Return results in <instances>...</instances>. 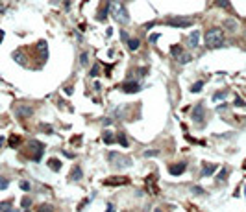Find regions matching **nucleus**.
<instances>
[{
  "label": "nucleus",
  "mask_w": 246,
  "mask_h": 212,
  "mask_svg": "<svg viewBox=\"0 0 246 212\" xmlns=\"http://www.w3.org/2000/svg\"><path fill=\"white\" fill-rule=\"evenodd\" d=\"M89 74H91L93 77H96L98 74H100V67H98V63H96V65H95V67L91 68V72H89Z\"/></svg>",
  "instance_id": "obj_33"
},
{
  "label": "nucleus",
  "mask_w": 246,
  "mask_h": 212,
  "mask_svg": "<svg viewBox=\"0 0 246 212\" xmlns=\"http://www.w3.org/2000/svg\"><path fill=\"white\" fill-rule=\"evenodd\" d=\"M202 89H204V81H196V83L191 87V92H192V94H196V92H200Z\"/></svg>",
  "instance_id": "obj_23"
},
{
  "label": "nucleus",
  "mask_w": 246,
  "mask_h": 212,
  "mask_svg": "<svg viewBox=\"0 0 246 212\" xmlns=\"http://www.w3.org/2000/svg\"><path fill=\"white\" fill-rule=\"evenodd\" d=\"M185 168H187V162H176V164H170L168 166V172H170V175H174V177H178V175H182L185 172Z\"/></svg>",
  "instance_id": "obj_7"
},
{
  "label": "nucleus",
  "mask_w": 246,
  "mask_h": 212,
  "mask_svg": "<svg viewBox=\"0 0 246 212\" xmlns=\"http://www.w3.org/2000/svg\"><path fill=\"white\" fill-rule=\"evenodd\" d=\"M8 142H9V146H11V148H19V144L22 142V138L19 135H11Z\"/></svg>",
  "instance_id": "obj_19"
},
{
  "label": "nucleus",
  "mask_w": 246,
  "mask_h": 212,
  "mask_svg": "<svg viewBox=\"0 0 246 212\" xmlns=\"http://www.w3.org/2000/svg\"><path fill=\"white\" fill-rule=\"evenodd\" d=\"M2 39H4V32H2V30H0V41H2Z\"/></svg>",
  "instance_id": "obj_41"
},
{
  "label": "nucleus",
  "mask_w": 246,
  "mask_h": 212,
  "mask_svg": "<svg viewBox=\"0 0 246 212\" xmlns=\"http://www.w3.org/2000/svg\"><path fill=\"white\" fill-rule=\"evenodd\" d=\"M30 150L33 151L32 160H33V162H39L41 157H43V153H44V144L39 142V140H32V142H30Z\"/></svg>",
  "instance_id": "obj_5"
},
{
  "label": "nucleus",
  "mask_w": 246,
  "mask_h": 212,
  "mask_svg": "<svg viewBox=\"0 0 246 212\" xmlns=\"http://www.w3.org/2000/svg\"><path fill=\"white\" fill-rule=\"evenodd\" d=\"M19 186H21V190H24V192H30V188H32L28 181H21V183H19Z\"/></svg>",
  "instance_id": "obj_32"
},
{
  "label": "nucleus",
  "mask_w": 246,
  "mask_h": 212,
  "mask_svg": "<svg viewBox=\"0 0 246 212\" xmlns=\"http://www.w3.org/2000/svg\"><path fill=\"white\" fill-rule=\"evenodd\" d=\"M15 113H17V116H21V118H28V116L33 115V107H32V105H19V107L15 109Z\"/></svg>",
  "instance_id": "obj_8"
},
{
  "label": "nucleus",
  "mask_w": 246,
  "mask_h": 212,
  "mask_svg": "<svg viewBox=\"0 0 246 212\" xmlns=\"http://www.w3.org/2000/svg\"><path fill=\"white\" fill-rule=\"evenodd\" d=\"M104 142H105V144H113V142H115V136H113V133H111V131H104Z\"/></svg>",
  "instance_id": "obj_22"
},
{
  "label": "nucleus",
  "mask_w": 246,
  "mask_h": 212,
  "mask_svg": "<svg viewBox=\"0 0 246 212\" xmlns=\"http://www.w3.org/2000/svg\"><path fill=\"white\" fill-rule=\"evenodd\" d=\"M235 105H237V107H244V101H243L241 98H237V100H235Z\"/></svg>",
  "instance_id": "obj_38"
},
{
  "label": "nucleus",
  "mask_w": 246,
  "mask_h": 212,
  "mask_svg": "<svg viewBox=\"0 0 246 212\" xmlns=\"http://www.w3.org/2000/svg\"><path fill=\"white\" fill-rule=\"evenodd\" d=\"M104 183H105L107 186H111V185H113V186H117V185H126V183H128V177H109V179H105Z\"/></svg>",
  "instance_id": "obj_12"
},
{
  "label": "nucleus",
  "mask_w": 246,
  "mask_h": 212,
  "mask_svg": "<svg viewBox=\"0 0 246 212\" xmlns=\"http://www.w3.org/2000/svg\"><path fill=\"white\" fill-rule=\"evenodd\" d=\"M191 56H189V54H182V56H178V63H180V65H185V63H189V61H191Z\"/></svg>",
  "instance_id": "obj_26"
},
{
  "label": "nucleus",
  "mask_w": 246,
  "mask_h": 212,
  "mask_svg": "<svg viewBox=\"0 0 246 212\" xmlns=\"http://www.w3.org/2000/svg\"><path fill=\"white\" fill-rule=\"evenodd\" d=\"M170 54H172V57H178V56H182V46H180V44L172 46V48H170Z\"/></svg>",
  "instance_id": "obj_25"
},
{
  "label": "nucleus",
  "mask_w": 246,
  "mask_h": 212,
  "mask_svg": "<svg viewBox=\"0 0 246 212\" xmlns=\"http://www.w3.org/2000/svg\"><path fill=\"white\" fill-rule=\"evenodd\" d=\"M117 140H119V144H120L122 148H128V146H130V142H128V138H126V135H124L122 131L117 135Z\"/></svg>",
  "instance_id": "obj_20"
},
{
  "label": "nucleus",
  "mask_w": 246,
  "mask_h": 212,
  "mask_svg": "<svg viewBox=\"0 0 246 212\" xmlns=\"http://www.w3.org/2000/svg\"><path fill=\"white\" fill-rule=\"evenodd\" d=\"M205 44L209 48H220V46H224V32L220 28H209L205 32Z\"/></svg>",
  "instance_id": "obj_2"
},
{
  "label": "nucleus",
  "mask_w": 246,
  "mask_h": 212,
  "mask_svg": "<svg viewBox=\"0 0 246 212\" xmlns=\"http://www.w3.org/2000/svg\"><path fill=\"white\" fill-rule=\"evenodd\" d=\"M243 168H244V170H246V162H244V164H243Z\"/></svg>",
  "instance_id": "obj_44"
},
{
  "label": "nucleus",
  "mask_w": 246,
  "mask_h": 212,
  "mask_svg": "<svg viewBox=\"0 0 246 212\" xmlns=\"http://www.w3.org/2000/svg\"><path fill=\"white\" fill-rule=\"evenodd\" d=\"M224 26H226V30L228 32H231V33H235L237 30H239V22L235 19H226L224 20Z\"/></svg>",
  "instance_id": "obj_14"
},
{
  "label": "nucleus",
  "mask_w": 246,
  "mask_h": 212,
  "mask_svg": "<svg viewBox=\"0 0 246 212\" xmlns=\"http://www.w3.org/2000/svg\"><path fill=\"white\" fill-rule=\"evenodd\" d=\"M4 142H6V138H4V136H0V148L4 146Z\"/></svg>",
  "instance_id": "obj_40"
},
{
  "label": "nucleus",
  "mask_w": 246,
  "mask_h": 212,
  "mask_svg": "<svg viewBox=\"0 0 246 212\" xmlns=\"http://www.w3.org/2000/svg\"><path fill=\"white\" fill-rule=\"evenodd\" d=\"M159 155V150H146L144 151V157H157Z\"/></svg>",
  "instance_id": "obj_34"
},
{
  "label": "nucleus",
  "mask_w": 246,
  "mask_h": 212,
  "mask_svg": "<svg viewBox=\"0 0 246 212\" xmlns=\"http://www.w3.org/2000/svg\"><path fill=\"white\" fill-rule=\"evenodd\" d=\"M120 39H122L124 42H128V41H130V37H128V33H126V30H120Z\"/></svg>",
  "instance_id": "obj_36"
},
{
  "label": "nucleus",
  "mask_w": 246,
  "mask_h": 212,
  "mask_svg": "<svg viewBox=\"0 0 246 212\" xmlns=\"http://www.w3.org/2000/svg\"><path fill=\"white\" fill-rule=\"evenodd\" d=\"M204 115H205V109L202 103H198V105H194V111H192V120L196 122V124H200L202 120H204Z\"/></svg>",
  "instance_id": "obj_9"
},
{
  "label": "nucleus",
  "mask_w": 246,
  "mask_h": 212,
  "mask_svg": "<svg viewBox=\"0 0 246 212\" xmlns=\"http://www.w3.org/2000/svg\"><path fill=\"white\" fill-rule=\"evenodd\" d=\"M159 37H161L159 33H152V35H150V42H152V44H156V42L159 41Z\"/></svg>",
  "instance_id": "obj_35"
},
{
  "label": "nucleus",
  "mask_w": 246,
  "mask_h": 212,
  "mask_svg": "<svg viewBox=\"0 0 246 212\" xmlns=\"http://www.w3.org/2000/svg\"><path fill=\"white\" fill-rule=\"evenodd\" d=\"M80 63H82L83 67H87V65H89V54H87V52H83L82 56H80Z\"/></svg>",
  "instance_id": "obj_30"
},
{
  "label": "nucleus",
  "mask_w": 246,
  "mask_h": 212,
  "mask_svg": "<svg viewBox=\"0 0 246 212\" xmlns=\"http://www.w3.org/2000/svg\"><path fill=\"white\" fill-rule=\"evenodd\" d=\"M165 22H167L168 26H172V28H180V30H183V28H191V26L194 24V20L189 19V17H168Z\"/></svg>",
  "instance_id": "obj_3"
},
{
  "label": "nucleus",
  "mask_w": 246,
  "mask_h": 212,
  "mask_svg": "<svg viewBox=\"0 0 246 212\" xmlns=\"http://www.w3.org/2000/svg\"><path fill=\"white\" fill-rule=\"evenodd\" d=\"M217 172V164H209V162H202V177H209Z\"/></svg>",
  "instance_id": "obj_11"
},
{
  "label": "nucleus",
  "mask_w": 246,
  "mask_h": 212,
  "mask_svg": "<svg viewBox=\"0 0 246 212\" xmlns=\"http://www.w3.org/2000/svg\"><path fill=\"white\" fill-rule=\"evenodd\" d=\"M30 205H32V199L30 197H22V201H21L22 209H30Z\"/></svg>",
  "instance_id": "obj_31"
},
{
  "label": "nucleus",
  "mask_w": 246,
  "mask_h": 212,
  "mask_svg": "<svg viewBox=\"0 0 246 212\" xmlns=\"http://www.w3.org/2000/svg\"><path fill=\"white\" fill-rule=\"evenodd\" d=\"M217 179H218L220 183H224L226 179H228V168H222V170H220V174H218V177H217Z\"/></svg>",
  "instance_id": "obj_28"
},
{
  "label": "nucleus",
  "mask_w": 246,
  "mask_h": 212,
  "mask_svg": "<svg viewBox=\"0 0 246 212\" xmlns=\"http://www.w3.org/2000/svg\"><path fill=\"white\" fill-rule=\"evenodd\" d=\"M122 91H124V92H128V94H135V92L141 91V85H139V81L130 79V81H126V83L122 85Z\"/></svg>",
  "instance_id": "obj_6"
},
{
  "label": "nucleus",
  "mask_w": 246,
  "mask_h": 212,
  "mask_svg": "<svg viewBox=\"0 0 246 212\" xmlns=\"http://www.w3.org/2000/svg\"><path fill=\"white\" fill-rule=\"evenodd\" d=\"M126 44H128V48H130L131 52H135V50H139V46H141V41H139V39H130Z\"/></svg>",
  "instance_id": "obj_18"
},
{
  "label": "nucleus",
  "mask_w": 246,
  "mask_h": 212,
  "mask_svg": "<svg viewBox=\"0 0 246 212\" xmlns=\"http://www.w3.org/2000/svg\"><path fill=\"white\" fill-rule=\"evenodd\" d=\"M48 168H50V170H54V172H59V170H61V160L52 157V159L48 160Z\"/></svg>",
  "instance_id": "obj_17"
},
{
  "label": "nucleus",
  "mask_w": 246,
  "mask_h": 212,
  "mask_svg": "<svg viewBox=\"0 0 246 212\" xmlns=\"http://www.w3.org/2000/svg\"><path fill=\"white\" fill-rule=\"evenodd\" d=\"M37 212H54V207H52V205H48V203H43V205H39Z\"/></svg>",
  "instance_id": "obj_24"
},
{
  "label": "nucleus",
  "mask_w": 246,
  "mask_h": 212,
  "mask_svg": "<svg viewBox=\"0 0 246 212\" xmlns=\"http://www.w3.org/2000/svg\"><path fill=\"white\" fill-rule=\"evenodd\" d=\"M82 177H83V172H82V168H80V166H74V168L70 170V175H69V181H70V183H78V181H82Z\"/></svg>",
  "instance_id": "obj_10"
},
{
  "label": "nucleus",
  "mask_w": 246,
  "mask_h": 212,
  "mask_svg": "<svg viewBox=\"0 0 246 212\" xmlns=\"http://www.w3.org/2000/svg\"><path fill=\"white\" fill-rule=\"evenodd\" d=\"M0 11H4V6H0Z\"/></svg>",
  "instance_id": "obj_43"
},
{
  "label": "nucleus",
  "mask_w": 246,
  "mask_h": 212,
  "mask_svg": "<svg viewBox=\"0 0 246 212\" xmlns=\"http://www.w3.org/2000/svg\"><path fill=\"white\" fill-rule=\"evenodd\" d=\"M109 13H111L113 20H117L119 24H128V22H130L128 9H126V6L120 4L119 0H109Z\"/></svg>",
  "instance_id": "obj_1"
},
{
  "label": "nucleus",
  "mask_w": 246,
  "mask_h": 212,
  "mask_svg": "<svg viewBox=\"0 0 246 212\" xmlns=\"http://www.w3.org/2000/svg\"><path fill=\"white\" fill-rule=\"evenodd\" d=\"M187 42H189V48H196V46H198V42H200V32H198V30H194V32L189 35V41H187Z\"/></svg>",
  "instance_id": "obj_13"
},
{
  "label": "nucleus",
  "mask_w": 246,
  "mask_h": 212,
  "mask_svg": "<svg viewBox=\"0 0 246 212\" xmlns=\"http://www.w3.org/2000/svg\"><path fill=\"white\" fill-rule=\"evenodd\" d=\"M154 212H163V210H159V209H156V210H154Z\"/></svg>",
  "instance_id": "obj_42"
},
{
  "label": "nucleus",
  "mask_w": 246,
  "mask_h": 212,
  "mask_svg": "<svg viewBox=\"0 0 246 212\" xmlns=\"http://www.w3.org/2000/svg\"><path fill=\"white\" fill-rule=\"evenodd\" d=\"M105 212H115V207H113V203H107V209Z\"/></svg>",
  "instance_id": "obj_39"
},
{
  "label": "nucleus",
  "mask_w": 246,
  "mask_h": 212,
  "mask_svg": "<svg viewBox=\"0 0 246 212\" xmlns=\"http://www.w3.org/2000/svg\"><path fill=\"white\" fill-rule=\"evenodd\" d=\"M215 7H218V9H228V11L233 13V7H231V2H229V0H215Z\"/></svg>",
  "instance_id": "obj_15"
},
{
  "label": "nucleus",
  "mask_w": 246,
  "mask_h": 212,
  "mask_svg": "<svg viewBox=\"0 0 246 212\" xmlns=\"http://www.w3.org/2000/svg\"><path fill=\"white\" fill-rule=\"evenodd\" d=\"M8 186H9V181H8L4 175H0V190H6Z\"/></svg>",
  "instance_id": "obj_29"
},
{
  "label": "nucleus",
  "mask_w": 246,
  "mask_h": 212,
  "mask_svg": "<svg viewBox=\"0 0 246 212\" xmlns=\"http://www.w3.org/2000/svg\"><path fill=\"white\" fill-rule=\"evenodd\" d=\"M11 209V199L9 201H0V212H6Z\"/></svg>",
  "instance_id": "obj_27"
},
{
  "label": "nucleus",
  "mask_w": 246,
  "mask_h": 212,
  "mask_svg": "<svg viewBox=\"0 0 246 212\" xmlns=\"http://www.w3.org/2000/svg\"><path fill=\"white\" fill-rule=\"evenodd\" d=\"M192 194H204V188H200V186H192Z\"/></svg>",
  "instance_id": "obj_37"
},
{
  "label": "nucleus",
  "mask_w": 246,
  "mask_h": 212,
  "mask_svg": "<svg viewBox=\"0 0 246 212\" xmlns=\"http://www.w3.org/2000/svg\"><path fill=\"white\" fill-rule=\"evenodd\" d=\"M109 159H117V160H111V164H113V168H117V170H122V168H130L131 166V159L130 157H124V155H119V153H109L107 155Z\"/></svg>",
  "instance_id": "obj_4"
},
{
  "label": "nucleus",
  "mask_w": 246,
  "mask_h": 212,
  "mask_svg": "<svg viewBox=\"0 0 246 212\" xmlns=\"http://www.w3.org/2000/svg\"><path fill=\"white\" fill-rule=\"evenodd\" d=\"M226 96H228V91H218V92L213 94V101H222Z\"/></svg>",
  "instance_id": "obj_21"
},
{
  "label": "nucleus",
  "mask_w": 246,
  "mask_h": 212,
  "mask_svg": "<svg viewBox=\"0 0 246 212\" xmlns=\"http://www.w3.org/2000/svg\"><path fill=\"white\" fill-rule=\"evenodd\" d=\"M37 52H41V59H43V61L48 57V46H46V41H39V42H37Z\"/></svg>",
  "instance_id": "obj_16"
}]
</instances>
